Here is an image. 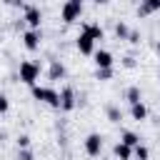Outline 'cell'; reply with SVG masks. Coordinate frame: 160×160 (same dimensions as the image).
Here are the masks:
<instances>
[{"label":"cell","instance_id":"obj_1","mask_svg":"<svg viewBox=\"0 0 160 160\" xmlns=\"http://www.w3.org/2000/svg\"><path fill=\"white\" fill-rule=\"evenodd\" d=\"M30 95H32L35 100L48 102L50 108H58V110H60V92H58L55 88H50V85H32V88H30Z\"/></svg>","mask_w":160,"mask_h":160},{"label":"cell","instance_id":"obj_2","mask_svg":"<svg viewBox=\"0 0 160 160\" xmlns=\"http://www.w3.org/2000/svg\"><path fill=\"white\" fill-rule=\"evenodd\" d=\"M18 78H20V82H25V85H38V78H40V65L35 62V60H22L20 62V68H18Z\"/></svg>","mask_w":160,"mask_h":160},{"label":"cell","instance_id":"obj_3","mask_svg":"<svg viewBox=\"0 0 160 160\" xmlns=\"http://www.w3.org/2000/svg\"><path fill=\"white\" fill-rule=\"evenodd\" d=\"M22 20L28 22L30 30H40V22H42V10L32 2H25L22 5Z\"/></svg>","mask_w":160,"mask_h":160},{"label":"cell","instance_id":"obj_4","mask_svg":"<svg viewBox=\"0 0 160 160\" xmlns=\"http://www.w3.org/2000/svg\"><path fill=\"white\" fill-rule=\"evenodd\" d=\"M82 12V0H65L62 8H60V18L62 22H75Z\"/></svg>","mask_w":160,"mask_h":160},{"label":"cell","instance_id":"obj_5","mask_svg":"<svg viewBox=\"0 0 160 160\" xmlns=\"http://www.w3.org/2000/svg\"><path fill=\"white\" fill-rule=\"evenodd\" d=\"M75 108H78V92H75L72 85H65V88L60 90V110H62V112H70V110H75Z\"/></svg>","mask_w":160,"mask_h":160},{"label":"cell","instance_id":"obj_6","mask_svg":"<svg viewBox=\"0 0 160 160\" xmlns=\"http://www.w3.org/2000/svg\"><path fill=\"white\" fill-rule=\"evenodd\" d=\"M82 148H85V152H88L90 158H98V155L102 152V135H100V132H90V135H85Z\"/></svg>","mask_w":160,"mask_h":160},{"label":"cell","instance_id":"obj_7","mask_svg":"<svg viewBox=\"0 0 160 160\" xmlns=\"http://www.w3.org/2000/svg\"><path fill=\"white\" fill-rule=\"evenodd\" d=\"M75 45H78V50H80L82 55H92V52H95V40H92V35H90L85 28H80Z\"/></svg>","mask_w":160,"mask_h":160},{"label":"cell","instance_id":"obj_8","mask_svg":"<svg viewBox=\"0 0 160 160\" xmlns=\"http://www.w3.org/2000/svg\"><path fill=\"white\" fill-rule=\"evenodd\" d=\"M40 42H42V32H40V30H30V28H28V30H22V45H25L30 52H32V50H38V48H40Z\"/></svg>","mask_w":160,"mask_h":160},{"label":"cell","instance_id":"obj_9","mask_svg":"<svg viewBox=\"0 0 160 160\" xmlns=\"http://www.w3.org/2000/svg\"><path fill=\"white\" fill-rule=\"evenodd\" d=\"M92 58H95V68H98V70H112L115 58H112L110 50H95Z\"/></svg>","mask_w":160,"mask_h":160},{"label":"cell","instance_id":"obj_10","mask_svg":"<svg viewBox=\"0 0 160 160\" xmlns=\"http://www.w3.org/2000/svg\"><path fill=\"white\" fill-rule=\"evenodd\" d=\"M65 75H68L65 65H62L60 60H50V68H48V80H62Z\"/></svg>","mask_w":160,"mask_h":160},{"label":"cell","instance_id":"obj_11","mask_svg":"<svg viewBox=\"0 0 160 160\" xmlns=\"http://www.w3.org/2000/svg\"><path fill=\"white\" fill-rule=\"evenodd\" d=\"M158 10H160V0H145V2L138 5V18H148Z\"/></svg>","mask_w":160,"mask_h":160},{"label":"cell","instance_id":"obj_12","mask_svg":"<svg viewBox=\"0 0 160 160\" xmlns=\"http://www.w3.org/2000/svg\"><path fill=\"white\" fill-rule=\"evenodd\" d=\"M130 118H132V120H138V122H140V120H145V118H148V105H145L142 100H140V102H135V105H130Z\"/></svg>","mask_w":160,"mask_h":160},{"label":"cell","instance_id":"obj_13","mask_svg":"<svg viewBox=\"0 0 160 160\" xmlns=\"http://www.w3.org/2000/svg\"><path fill=\"white\" fill-rule=\"evenodd\" d=\"M120 142L128 145V148H138V145H140V135L132 132V130H122V132H120Z\"/></svg>","mask_w":160,"mask_h":160},{"label":"cell","instance_id":"obj_14","mask_svg":"<svg viewBox=\"0 0 160 160\" xmlns=\"http://www.w3.org/2000/svg\"><path fill=\"white\" fill-rule=\"evenodd\" d=\"M105 115H108L110 122H120V120H122V110H120L115 102H108V105H105Z\"/></svg>","mask_w":160,"mask_h":160},{"label":"cell","instance_id":"obj_15","mask_svg":"<svg viewBox=\"0 0 160 160\" xmlns=\"http://www.w3.org/2000/svg\"><path fill=\"white\" fill-rule=\"evenodd\" d=\"M112 152H115L118 160H132V148H128V145H122V142H115Z\"/></svg>","mask_w":160,"mask_h":160},{"label":"cell","instance_id":"obj_16","mask_svg":"<svg viewBox=\"0 0 160 160\" xmlns=\"http://www.w3.org/2000/svg\"><path fill=\"white\" fill-rule=\"evenodd\" d=\"M82 28L92 35V40H95V42H100V40L105 38V32H102V28H100L98 22H82Z\"/></svg>","mask_w":160,"mask_h":160},{"label":"cell","instance_id":"obj_17","mask_svg":"<svg viewBox=\"0 0 160 160\" xmlns=\"http://www.w3.org/2000/svg\"><path fill=\"white\" fill-rule=\"evenodd\" d=\"M125 100H128L130 105L140 102V100H142V92H140V88H138V85H130V88L125 90Z\"/></svg>","mask_w":160,"mask_h":160},{"label":"cell","instance_id":"obj_18","mask_svg":"<svg viewBox=\"0 0 160 160\" xmlns=\"http://www.w3.org/2000/svg\"><path fill=\"white\" fill-rule=\"evenodd\" d=\"M128 32H130V25H128L125 20H118V22H115V35H118L120 40H128Z\"/></svg>","mask_w":160,"mask_h":160},{"label":"cell","instance_id":"obj_19","mask_svg":"<svg viewBox=\"0 0 160 160\" xmlns=\"http://www.w3.org/2000/svg\"><path fill=\"white\" fill-rule=\"evenodd\" d=\"M132 158H135V160H148V158H150L148 145H142V142H140L138 148H132Z\"/></svg>","mask_w":160,"mask_h":160},{"label":"cell","instance_id":"obj_20","mask_svg":"<svg viewBox=\"0 0 160 160\" xmlns=\"http://www.w3.org/2000/svg\"><path fill=\"white\" fill-rule=\"evenodd\" d=\"M18 160H35L32 148H22V150H18Z\"/></svg>","mask_w":160,"mask_h":160},{"label":"cell","instance_id":"obj_21","mask_svg":"<svg viewBox=\"0 0 160 160\" xmlns=\"http://www.w3.org/2000/svg\"><path fill=\"white\" fill-rule=\"evenodd\" d=\"M128 42H130V45H138V42H140V30L130 28V32H128Z\"/></svg>","mask_w":160,"mask_h":160},{"label":"cell","instance_id":"obj_22","mask_svg":"<svg viewBox=\"0 0 160 160\" xmlns=\"http://www.w3.org/2000/svg\"><path fill=\"white\" fill-rule=\"evenodd\" d=\"M8 110H10V100H8L5 92H0V115H5Z\"/></svg>","mask_w":160,"mask_h":160},{"label":"cell","instance_id":"obj_23","mask_svg":"<svg viewBox=\"0 0 160 160\" xmlns=\"http://www.w3.org/2000/svg\"><path fill=\"white\" fill-rule=\"evenodd\" d=\"M22 148H30V135H18V150H22Z\"/></svg>","mask_w":160,"mask_h":160},{"label":"cell","instance_id":"obj_24","mask_svg":"<svg viewBox=\"0 0 160 160\" xmlns=\"http://www.w3.org/2000/svg\"><path fill=\"white\" fill-rule=\"evenodd\" d=\"M135 65H138V62H135V58H132V55H125V58H122V68H128V70H132Z\"/></svg>","mask_w":160,"mask_h":160},{"label":"cell","instance_id":"obj_25","mask_svg":"<svg viewBox=\"0 0 160 160\" xmlns=\"http://www.w3.org/2000/svg\"><path fill=\"white\" fill-rule=\"evenodd\" d=\"M95 78L98 80H110L112 78V70H95Z\"/></svg>","mask_w":160,"mask_h":160},{"label":"cell","instance_id":"obj_26","mask_svg":"<svg viewBox=\"0 0 160 160\" xmlns=\"http://www.w3.org/2000/svg\"><path fill=\"white\" fill-rule=\"evenodd\" d=\"M155 52H158V60H160V42L155 45Z\"/></svg>","mask_w":160,"mask_h":160}]
</instances>
